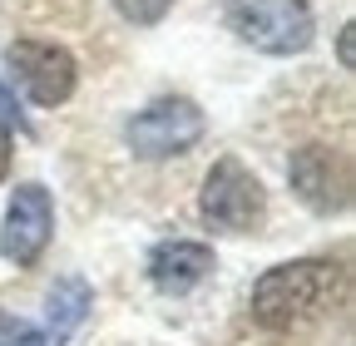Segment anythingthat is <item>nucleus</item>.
I'll list each match as a JSON object with an SVG mask.
<instances>
[{
    "label": "nucleus",
    "instance_id": "7ed1b4c3",
    "mask_svg": "<svg viewBox=\"0 0 356 346\" xmlns=\"http://www.w3.org/2000/svg\"><path fill=\"white\" fill-rule=\"evenodd\" d=\"M203 129H208V119H203V109H198L193 99L163 94V99L144 104L139 114L129 119L124 144L134 149V158L159 163V158H173V154H188V149L203 139Z\"/></svg>",
    "mask_w": 356,
    "mask_h": 346
},
{
    "label": "nucleus",
    "instance_id": "f8f14e48",
    "mask_svg": "<svg viewBox=\"0 0 356 346\" xmlns=\"http://www.w3.org/2000/svg\"><path fill=\"white\" fill-rule=\"evenodd\" d=\"M10 154H15V144H10V124L0 119V183H6V173H10Z\"/></svg>",
    "mask_w": 356,
    "mask_h": 346
},
{
    "label": "nucleus",
    "instance_id": "9d476101",
    "mask_svg": "<svg viewBox=\"0 0 356 346\" xmlns=\"http://www.w3.org/2000/svg\"><path fill=\"white\" fill-rule=\"evenodd\" d=\"M114 10H119L129 25H159V20L173 10V0H114Z\"/></svg>",
    "mask_w": 356,
    "mask_h": 346
},
{
    "label": "nucleus",
    "instance_id": "6e6552de",
    "mask_svg": "<svg viewBox=\"0 0 356 346\" xmlns=\"http://www.w3.org/2000/svg\"><path fill=\"white\" fill-rule=\"evenodd\" d=\"M208 272H213V247H208V242L173 238V242H159V247L149 252V282H154L163 297H188Z\"/></svg>",
    "mask_w": 356,
    "mask_h": 346
},
{
    "label": "nucleus",
    "instance_id": "f257e3e1",
    "mask_svg": "<svg viewBox=\"0 0 356 346\" xmlns=\"http://www.w3.org/2000/svg\"><path fill=\"white\" fill-rule=\"evenodd\" d=\"M341 292V267L332 257H297V263H277L252 282V322L262 331H297L317 322Z\"/></svg>",
    "mask_w": 356,
    "mask_h": 346
},
{
    "label": "nucleus",
    "instance_id": "ddd939ff",
    "mask_svg": "<svg viewBox=\"0 0 356 346\" xmlns=\"http://www.w3.org/2000/svg\"><path fill=\"white\" fill-rule=\"evenodd\" d=\"M341 65H346V69H351V25H346V30H341Z\"/></svg>",
    "mask_w": 356,
    "mask_h": 346
},
{
    "label": "nucleus",
    "instance_id": "0eeeda50",
    "mask_svg": "<svg viewBox=\"0 0 356 346\" xmlns=\"http://www.w3.org/2000/svg\"><path fill=\"white\" fill-rule=\"evenodd\" d=\"M50 233H55V198H50V188L20 183L10 193V208H6L0 252H6L15 267H30V263H40V252L50 247Z\"/></svg>",
    "mask_w": 356,
    "mask_h": 346
},
{
    "label": "nucleus",
    "instance_id": "20e7f679",
    "mask_svg": "<svg viewBox=\"0 0 356 346\" xmlns=\"http://www.w3.org/2000/svg\"><path fill=\"white\" fill-rule=\"evenodd\" d=\"M198 213H203V223H213L218 233H248L262 223V213H267V193L257 183V173L243 163V158H218L208 168V179L198 188Z\"/></svg>",
    "mask_w": 356,
    "mask_h": 346
},
{
    "label": "nucleus",
    "instance_id": "9b49d317",
    "mask_svg": "<svg viewBox=\"0 0 356 346\" xmlns=\"http://www.w3.org/2000/svg\"><path fill=\"white\" fill-rule=\"evenodd\" d=\"M0 346H50L40 327L20 322V317H0Z\"/></svg>",
    "mask_w": 356,
    "mask_h": 346
},
{
    "label": "nucleus",
    "instance_id": "f03ea898",
    "mask_svg": "<svg viewBox=\"0 0 356 346\" xmlns=\"http://www.w3.org/2000/svg\"><path fill=\"white\" fill-rule=\"evenodd\" d=\"M222 20L262 55H302L317 35L307 0H222Z\"/></svg>",
    "mask_w": 356,
    "mask_h": 346
},
{
    "label": "nucleus",
    "instance_id": "4468645a",
    "mask_svg": "<svg viewBox=\"0 0 356 346\" xmlns=\"http://www.w3.org/2000/svg\"><path fill=\"white\" fill-rule=\"evenodd\" d=\"M238 346H252V341H238Z\"/></svg>",
    "mask_w": 356,
    "mask_h": 346
},
{
    "label": "nucleus",
    "instance_id": "1a4fd4ad",
    "mask_svg": "<svg viewBox=\"0 0 356 346\" xmlns=\"http://www.w3.org/2000/svg\"><path fill=\"white\" fill-rule=\"evenodd\" d=\"M84 312H89V287H84L79 277H65V282L50 292V336H55V346L84 322Z\"/></svg>",
    "mask_w": 356,
    "mask_h": 346
},
{
    "label": "nucleus",
    "instance_id": "39448f33",
    "mask_svg": "<svg viewBox=\"0 0 356 346\" xmlns=\"http://www.w3.org/2000/svg\"><path fill=\"white\" fill-rule=\"evenodd\" d=\"M6 65H10V79L25 90V99L40 104V109L65 104L74 94V84H79L74 55L65 45H50V40H10Z\"/></svg>",
    "mask_w": 356,
    "mask_h": 346
},
{
    "label": "nucleus",
    "instance_id": "423d86ee",
    "mask_svg": "<svg viewBox=\"0 0 356 346\" xmlns=\"http://www.w3.org/2000/svg\"><path fill=\"white\" fill-rule=\"evenodd\" d=\"M287 179L312 213H341L351 203V158L332 144H302L287 163Z\"/></svg>",
    "mask_w": 356,
    "mask_h": 346
}]
</instances>
